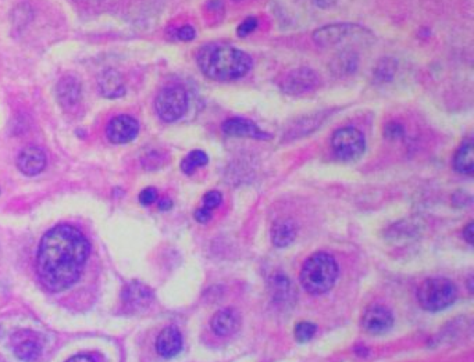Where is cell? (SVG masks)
<instances>
[{
    "label": "cell",
    "instance_id": "4fadbf2b",
    "mask_svg": "<svg viewBox=\"0 0 474 362\" xmlns=\"http://www.w3.org/2000/svg\"><path fill=\"white\" fill-rule=\"evenodd\" d=\"M56 92H57V100L60 105L66 110H71L81 100L82 86H81V82L75 77L66 75L57 82Z\"/></svg>",
    "mask_w": 474,
    "mask_h": 362
},
{
    "label": "cell",
    "instance_id": "6da1fadb",
    "mask_svg": "<svg viewBox=\"0 0 474 362\" xmlns=\"http://www.w3.org/2000/svg\"><path fill=\"white\" fill-rule=\"evenodd\" d=\"M89 254V243L81 230L70 225L50 229L41 240L37 271L49 292H63L81 276Z\"/></svg>",
    "mask_w": 474,
    "mask_h": 362
},
{
    "label": "cell",
    "instance_id": "2e32d148",
    "mask_svg": "<svg viewBox=\"0 0 474 362\" xmlns=\"http://www.w3.org/2000/svg\"><path fill=\"white\" fill-rule=\"evenodd\" d=\"M153 300V293L149 288L139 282L130 283L123 292V301L131 311L148 308Z\"/></svg>",
    "mask_w": 474,
    "mask_h": 362
},
{
    "label": "cell",
    "instance_id": "5bb4252c",
    "mask_svg": "<svg viewBox=\"0 0 474 362\" xmlns=\"http://www.w3.org/2000/svg\"><path fill=\"white\" fill-rule=\"evenodd\" d=\"M98 88L106 99H119L126 93L124 79L115 68H108L98 75Z\"/></svg>",
    "mask_w": 474,
    "mask_h": 362
},
{
    "label": "cell",
    "instance_id": "d590c367",
    "mask_svg": "<svg viewBox=\"0 0 474 362\" xmlns=\"http://www.w3.org/2000/svg\"><path fill=\"white\" fill-rule=\"evenodd\" d=\"M356 352H357L359 356H367L368 350H367L366 347H357V348H356Z\"/></svg>",
    "mask_w": 474,
    "mask_h": 362
},
{
    "label": "cell",
    "instance_id": "9c48e42d",
    "mask_svg": "<svg viewBox=\"0 0 474 362\" xmlns=\"http://www.w3.org/2000/svg\"><path fill=\"white\" fill-rule=\"evenodd\" d=\"M139 132L138 121L131 115H117L109 121L106 137L115 145H126L132 142Z\"/></svg>",
    "mask_w": 474,
    "mask_h": 362
},
{
    "label": "cell",
    "instance_id": "52a82bcc",
    "mask_svg": "<svg viewBox=\"0 0 474 362\" xmlns=\"http://www.w3.org/2000/svg\"><path fill=\"white\" fill-rule=\"evenodd\" d=\"M320 83V78L312 68L299 67L290 71L281 82L282 92L288 96H302L313 92Z\"/></svg>",
    "mask_w": 474,
    "mask_h": 362
},
{
    "label": "cell",
    "instance_id": "cb8c5ba5",
    "mask_svg": "<svg viewBox=\"0 0 474 362\" xmlns=\"http://www.w3.org/2000/svg\"><path fill=\"white\" fill-rule=\"evenodd\" d=\"M295 340L299 341V343H306L309 340L313 339L315 333H316V325L312 323V322H299L297 326H295Z\"/></svg>",
    "mask_w": 474,
    "mask_h": 362
},
{
    "label": "cell",
    "instance_id": "83f0119b",
    "mask_svg": "<svg viewBox=\"0 0 474 362\" xmlns=\"http://www.w3.org/2000/svg\"><path fill=\"white\" fill-rule=\"evenodd\" d=\"M175 37L179 39V41H184V42H189V41H192L195 39L197 37V31L194 27L191 26H182L177 30L175 32Z\"/></svg>",
    "mask_w": 474,
    "mask_h": 362
},
{
    "label": "cell",
    "instance_id": "7c38bea8",
    "mask_svg": "<svg viewBox=\"0 0 474 362\" xmlns=\"http://www.w3.org/2000/svg\"><path fill=\"white\" fill-rule=\"evenodd\" d=\"M17 167L24 175L35 177L45 170L46 154L37 146H28L19 154Z\"/></svg>",
    "mask_w": 474,
    "mask_h": 362
},
{
    "label": "cell",
    "instance_id": "d4e9b609",
    "mask_svg": "<svg viewBox=\"0 0 474 362\" xmlns=\"http://www.w3.org/2000/svg\"><path fill=\"white\" fill-rule=\"evenodd\" d=\"M394 72H395V64H394V61L387 59L386 61L380 63V66H378L375 75L378 78H382L383 81H388L394 77Z\"/></svg>",
    "mask_w": 474,
    "mask_h": 362
},
{
    "label": "cell",
    "instance_id": "ba28073f",
    "mask_svg": "<svg viewBox=\"0 0 474 362\" xmlns=\"http://www.w3.org/2000/svg\"><path fill=\"white\" fill-rule=\"evenodd\" d=\"M367 32L364 28L352 24H331L315 31L313 41L320 48H331L348 38H356L359 34Z\"/></svg>",
    "mask_w": 474,
    "mask_h": 362
},
{
    "label": "cell",
    "instance_id": "836d02e7",
    "mask_svg": "<svg viewBox=\"0 0 474 362\" xmlns=\"http://www.w3.org/2000/svg\"><path fill=\"white\" fill-rule=\"evenodd\" d=\"M315 3L322 9H330L337 3V0H315Z\"/></svg>",
    "mask_w": 474,
    "mask_h": 362
},
{
    "label": "cell",
    "instance_id": "e0dca14e",
    "mask_svg": "<svg viewBox=\"0 0 474 362\" xmlns=\"http://www.w3.org/2000/svg\"><path fill=\"white\" fill-rule=\"evenodd\" d=\"M241 325L239 314L233 308H224L219 312H216L212 318L210 326L212 330L221 337H227L234 334Z\"/></svg>",
    "mask_w": 474,
    "mask_h": 362
},
{
    "label": "cell",
    "instance_id": "4316f807",
    "mask_svg": "<svg viewBox=\"0 0 474 362\" xmlns=\"http://www.w3.org/2000/svg\"><path fill=\"white\" fill-rule=\"evenodd\" d=\"M404 127L399 123H390L386 128H384V137L390 141H397L401 139L404 137Z\"/></svg>",
    "mask_w": 474,
    "mask_h": 362
},
{
    "label": "cell",
    "instance_id": "9a60e30c",
    "mask_svg": "<svg viewBox=\"0 0 474 362\" xmlns=\"http://www.w3.org/2000/svg\"><path fill=\"white\" fill-rule=\"evenodd\" d=\"M156 350L163 358H174L182 350L181 332L174 326L164 328L156 340Z\"/></svg>",
    "mask_w": 474,
    "mask_h": 362
},
{
    "label": "cell",
    "instance_id": "1f68e13d",
    "mask_svg": "<svg viewBox=\"0 0 474 362\" xmlns=\"http://www.w3.org/2000/svg\"><path fill=\"white\" fill-rule=\"evenodd\" d=\"M463 239L467 241L468 245H473V239H474V225L473 222H470L466 229L463 230Z\"/></svg>",
    "mask_w": 474,
    "mask_h": 362
},
{
    "label": "cell",
    "instance_id": "e575fe53",
    "mask_svg": "<svg viewBox=\"0 0 474 362\" xmlns=\"http://www.w3.org/2000/svg\"><path fill=\"white\" fill-rule=\"evenodd\" d=\"M171 207H172V201L170 199H167V197H164V199H161L159 201V208L161 211H168Z\"/></svg>",
    "mask_w": 474,
    "mask_h": 362
},
{
    "label": "cell",
    "instance_id": "4dcf8cb0",
    "mask_svg": "<svg viewBox=\"0 0 474 362\" xmlns=\"http://www.w3.org/2000/svg\"><path fill=\"white\" fill-rule=\"evenodd\" d=\"M195 219H197L198 222H201V223L209 222V221L212 219V210H208V208H205V207L197 210V211H195Z\"/></svg>",
    "mask_w": 474,
    "mask_h": 362
},
{
    "label": "cell",
    "instance_id": "8992f818",
    "mask_svg": "<svg viewBox=\"0 0 474 362\" xmlns=\"http://www.w3.org/2000/svg\"><path fill=\"white\" fill-rule=\"evenodd\" d=\"M331 146L339 160L355 161L363 156L366 150V139L359 130L344 127L333 134Z\"/></svg>",
    "mask_w": 474,
    "mask_h": 362
},
{
    "label": "cell",
    "instance_id": "d6986e66",
    "mask_svg": "<svg viewBox=\"0 0 474 362\" xmlns=\"http://www.w3.org/2000/svg\"><path fill=\"white\" fill-rule=\"evenodd\" d=\"M24 334L26 336L19 334V339L14 343V354L24 362H32L41 355L42 344L38 341L37 336L27 333Z\"/></svg>",
    "mask_w": 474,
    "mask_h": 362
},
{
    "label": "cell",
    "instance_id": "7402d4cb",
    "mask_svg": "<svg viewBox=\"0 0 474 362\" xmlns=\"http://www.w3.org/2000/svg\"><path fill=\"white\" fill-rule=\"evenodd\" d=\"M357 54L350 50H344L331 63V68L337 75H349L353 74L357 68Z\"/></svg>",
    "mask_w": 474,
    "mask_h": 362
},
{
    "label": "cell",
    "instance_id": "3957f363",
    "mask_svg": "<svg viewBox=\"0 0 474 362\" xmlns=\"http://www.w3.org/2000/svg\"><path fill=\"white\" fill-rule=\"evenodd\" d=\"M338 264L333 256L324 252L310 256L301 270V283L304 289L315 296L324 294L337 282Z\"/></svg>",
    "mask_w": 474,
    "mask_h": 362
},
{
    "label": "cell",
    "instance_id": "484cf974",
    "mask_svg": "<svg viewBox=\"0 0 474 362\" xmlns=\"http://www.w3.org/2000/svg\"><path fill=\"white\" fill-rule=\"evenodd\" d=\"M221 203H223V194L220 192H217V190L208 192L204 196V207L208 208V210L217 208Z\"/></svg>",
    "mask_w": 474,
    "mask_h": 362
},
{
    "label": "cell",
    "instance_id": "30bf717a",
    "mask_svg": "<svg viewBox=\"0 0 474 362\" xmlns=\"http://www.w3.org/2000/svg\"><path fill=\"white\" fill-rule=\"evenodd\" d=\"M394 325L393 312L383 305L368 307L362 316V326L373 334H382L388 332Z\"/></svg>",
    "mask_w": 474,
    "mask_h": 362
},
{
    "label": "cell",
    "instance_id": "277c9868",
    "mask_svg": "<svg viewBox=\"0 0 474 362\" xmlns=\"http://www.w3.org/2000/svg\"><path fill=\"white\" fill-rule=\"evenodd\" d=\"M457 297L455 283L445 278L424 281L417 289V301L426 311L437 312L448 308Z\"/></svg>",
    "mask_w": 474,
    "mask_h": 362
},
{
    "label": "cell",
    "instance_id": "44dd1931",
    "mask_svg": "<svg viewBox=\"0 0 474 362\" xmlns=\"http://www.w3.org/2000/svg\"><path fill=\"white\" fill-rule=\"evenodd\" d=\"M270 292L275 301H288L293 299V285L287 275L277 274L270 281Z\"/></svg>",
    "mask_w": 474,
    "mask_h": 362
},
{
    "label": "cell",
    "instance_id": "7a4b0ae2",
    "mask_svg": "<svg viewBox=\"0 0 474 362\" xmlns=\"http://www.w3.org/2000/svg\"><path fill=\"white\" fill-rule=\"evenodd\" d=\"M197 61L201 71L215 81H235L252 68L250 56L230 45H205L199 49Z\"/></svg>",
    "mask_w": 474,
    "mask_h": 362
},
{
    "label": "cell",
    "instance_id": "f546056e",
    "mask_svg": "<svg viewBox=\"0 0 474 362\" xmlns=\"http://www.w3.org/2000/svg\"><path fill=\"white\" fill-rule=\"evenodd\" d=\"M157 200V192L155 188H146L139 194V201L142 205H150Z\"/></svg>",
    "mask_w": 474,
    "mask_h": 362
},
{
    "label": "cell",
    "instance_id": "ac0fdd59",
    "mask_svg": "<svg viewBox=\"0 0 474 362\" xmlns=\"http://www.w3.org/2000/svg\"><path fill=\"white\" fill-rule=\"evenodd\" d=\"M297 237V225L290 218H281L273 223L271 241L275 248H287Z\"/></svg>",
    "mask_w": 474,
    "mask_h": 362
},
{
    "label": "cell",
    "instance_id": "ffe728a7",
    "mask_svg": "<svg viewBox=\"0 0 474 362\" xmlns=\"http://www.w3.org/2000/svg\"><path fill=\"white\" fill-rule=\"evenodd\" d=\"M453 167L459 174L471 175L474 171V148L471 141H466L455 154Z\"/></svg>",
    "mask_w": 474,
    "mask_h": 362
},
{
    "label": "cell",
    "instance_id": "8fae6325",
    "mask_svg": "<svg viewBox=\"0 0 474 362\" xmlns=\"http://www.w3.org/2000/svg\"><path fill=\"white\" fill-rule=\"evenodd\" d=\"M223 132L228 137L237 138H252V139H268L270 135L263 132L253 121L246 118L234 117L227 119L223 124Z\"/></svg>",
    "mask_w": 474,
    "mask_h": 362
},
{
    "label": "cell",
    "instance_id": "603a6c76",
    "mask_svg": "<svg viewBox=\"0 0 474 362\" xmlns=\"http://www.w3.org/2000/svg\"><path fill=\"white\" fill-rule=\"evenodd\" d=\"M208 163H209V157L204 150H194L182 160L181 170L186 175H191V174H194V171L197 168L205 167V165H208Z\"/></svg>",
    "mask_w": 474,
    "mask_h": 362
},
{
    "label": "cell",
    "instance_id": "f1b7e54d",
    "mask_svg": "<svg viewBox=\"0 0 474 362\" xmlns=\"http://www.w3.org/2000/svg\"><path fill=\"white\" fill-rule=\"evenodd\" d=\"M257 28V20L255 17H249L246 19L239 27H238V35L239 37H248L249 34H252L255 30Z\"/></svg>",
    "mask_w": 474,
    "mask_h": 362
},
{
    "label": "cell",
    "instance_id": "5b68a950",
    "mask_svg": "<svg viewBox=\"0 0 474 362\" xmlns=\"http://www.w3.org/2000/svg\"><path fill=\"white\" fill-rule=\"evenodd\" d=\"M188 94L182 86L171 85L163 88L155 100V108L164 123H175L188 110Z\"/></svg>",
    "mask_w": 474,
    "mask_h": 362
},
{
    "label": "cell",
    "instance_id": "d6a6232c",
    "mask_svg": "<svg viewBox=\"0 0 474 362\" xmlns=\"http://www.w3.org/2000/svg\"><path fill=\"white\" fill-rule=\"evenodd\" d=\"M67 362H95V359L86 354H78V355L71 356Z\"/></svg>",
    "mask_w": 474,
    "mask_h": 362
}]
</instances>
